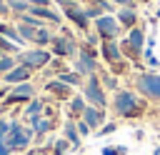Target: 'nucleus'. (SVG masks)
I'll return each instance as SVG.
<instances>
[{
  "mask_svg": "<svg viewBox=\"0 0 160 155\" xmlns=\"http://www.w3.org/2000/svg\"><path fill=\"white\" fill-rule=\"evenodd\" d=\"M30 135H32L30 128H20L18 122H12V130H10V135L5 138L8 150H22V148L30 142Z\"/></svg>",
  "mask_w": 160,
  "mask_h": 155,
  "instance_id": "nucleus-1",
  "label": "nucleus"
},
{
  "mask_svg": "<svg viewBox=\"0 0 160 155\" xmlns=\"http://www.w3.org/2000/svg\"><path fill=\"white\" fill-rule=\"evenodd\" d=\"M138 88H140V92H145L148 98L160 100V75H142V78L138 80Z\"/></svg>",
  "mask_w": 160,
  "mask_h": 155,
  "instance_id": "nucleus-2",
  "label": "nucleus"
},
{
  "mask_svg": "<svg viewBox=\"0 0 160 155\" xmlns=\"http://www.w3.org/2000/svg\"><path fill=\"white\" fill-rule=\"evenodd\" d=\"M85 98L90 100V105H95V108H105V95H102L100 82H98L95 75H90V80H88V85H85Z\"/></svg>",
  "mask_w": 160,
  "mask_h": 155,
  "instance_id": "nucleus-3",
  "label": "nucleus"
},
{
  "mask_svg": "<svg viewBox=\"0 0 160 155\" xmlns=\"http://www.w3.org/2000/svg\"><path fill=\"white\" fill-rule=\"evenodd\" d=\"M115 110H118L120 115H130V112H135V110H138V100H135V95H132V92H118V98H115Z\"/></svg>",
  "mask_w": 160,
  "mask_h": 155,
  "instance_id": "nucleus-4",
  "label": "nucleus"
},
{
  "mask_svg": "<svg viewBox=\"0 0 160 155\" xmlns=\"http://www.w3.org/2000/svg\"><path fill=\"white\" fill-rule=\"evenodd\" d=\"M98 30H100V35L102 38H115L118 35V22L112 20V18H108V15H102V18H98Z\"/></svg>",
  "mask_w": 160,
  "mask_h": 155,
  "instance_id": "nucleus-5",
  "label": "nucleus"
},
{
  "mask_svg": "<svg viewBox=\"0 0 160 155\" xmlns=\"http://www.w3.org/2000/svg\"><path fill=\"white\" fill-rule=\"evenodd\" d=\"M20 60H22L28 68H38V65H45V62L50 60V55L42 52V50H32V52H22Z\"/></svg>",
  "mask_w": 160,
  "mask_h": 155,
  "instance_id": "nucleus-6",
  "label": "nucleus"
},
{
  "mask_svg": "<svg viewBox=\"0 0 160 155\" xmlns=\"http://www.w3.org/2000/svg\"><path fill=\"white\" fill-rule=\"evenodd\" d=\"M62 8H65V12H68V15H70V18H72L80 28H88V25H85V22H88V15H85V12L75 5V2H62Z\"/></svg>",
  "mask_w": 160,
  "mask_h": 155,
  "instance_id": "nucleus-7",
  "label": "nucleus"
},
{
  "mask_svg": "<svg viewBox=\"0 0 160 155\" xmlns=\"http://www.w3.org/2000/svg\"><path fill=\"white\" fill-rule=\"evenodd\" d=\"M30 95H32V85H30V82H22V85H18V88L10 92L8 102H15V100H28Z\"/></svg>",
  "mask_w": 160,
  "mask_h": 155,
  "instance_id": "nucleus-8",
  "label": "nucleus"
},
{
  "mask_svg": "<svg viewBox=\"0 0 160 155\" xmlns=\"http://www.w3.org/2000/svg\"><path fill=\"white\" fill-rule=\"evenodd\" d=\"M28 78H30V68L28 65H20V68L8 72V82H25Z\"/></svg>",
  "mask_w": 160,
  "mask_h": 155,
  "instance_id": "nucleus-9",
  "label": "nucleus"
},
{
  "mask_svg": "<svg viewBox=\"0 0 160 155\" xmlns=\"http://www.w3.org/2000/svg\"><path fill=\"white\" fill-rule=\"evenodd\" d=\"M52 50H55L58 55H70V52L75 50V42L68 40V38H62V40H58V42L52 45Z\"/></svg>",
  "mask_w": 160,
  "mask_h": 155,
  "instance_id": "nucleus-10",
  "label": "nucleus"
},
{
  "mask_svg": "<svg viewBox=\"0 0 160 155\" xmlns=\"http://www.w3.org/2000/svg\"><path fill=\"white\" fill-rule=\"evenodd\" d=\"M82 115H85V122H88L90 128H95V125H100V122H102V112H100V110H95V108H85V112H82Z\"/></svg>",
  "mask_w": 160,
  "mask_h": 155,
  "instance_id": "nucleus-11",
  "label": "nucleus"
},
{
  "mask_svg": "<svg viewBox=\"0 0 160 155\" xmlns=\"http://www.w3.org/2000/svg\"><path fill=\"white\" fill-rule=\"evenodd\" d=\"M125 45H128V48L132 45V50H140V48H142V30H140V28H135V30H132V32L128 35Z\"/></svg>",
  "mask_w": 160,
  "mask_h": 155,
  "instance_id": "nucleus-12",
  "label": "nucleus"
},
{
  "mask_svg": "<svg viewBox=\"0 0 160 155\" xmlns=\"http://www.w3.org/2000/svg\"><path fill=\"white\" fill-rule=\"evenodd\" d=\"M40 110H42V102H38V100H32V102L25 108V115L30 118V122H32V125L40 120V118H38V115H40Z\"/></svg>",
  "mask_w": 160,
  "mask_h": 155,
  "instance_id": "nucleus-13",
  "label": "nucleus"
},
{
  "mask_svg": "<svg viewBox=\"0 0 160 155\" xmlns=\"http://www.w3.org/2000/svg\"><path fill=\"white\" fill-rule=\"evenodd\" d=\"M65 138L72 142V148H78V145H80V132H78L75 122H68V125H65Z\"/></svg>",
  "mask_w": 160,
  "mask_h": 155,
  "instance_id": "nucleus-14",
  "label": "nucleus"
},
{
  "mask_svg": "<svg viewBox=\"0 0 160 155\" xmlns=\"http://www.w3.org/2000/svg\"><path fill=\"white\" fill-rule=\"evenodd\" d=\"M92 68H95L92 58H90L88 52H82V55H80V62H78V72H92Z\"/></svg>",
  "mask_w": 160,
  "mask_h": 155,
  "instance_id": "nucleus-15",
  "label": "nucleus"
},
{
  "mask_svg": "<svg viewBox=\"0 0 160 155\" xmlns=\"http://www.w3.org/2000/svg\"><path fill=\"white\" fill-rule=\"evenodd\" d=\"M102 55H105L108 60H118V58H120V50H118L112 42H105V45H102Z\"/></svg>",
  "mask_w": 160,
  "mask_h": 155,
  "instance_id": "nucleus-16",
  "label": "nucleus"
},
{
  "mask_svg": "<svg viewBox=\"0 0 160 155\" xmlns=\"http://www.w3.org/2000/svg\"><path fill=\"white\" fill-rule=\"evenodd\" d=\"M120 22H125V25L135 22V12H132V10H122V12H120Z\"/></svg>",
  "mask_w": 160,
  "mask_h": 155,
  "instance_id": "nucleus-17",
  "label": "nucleus"
},
{
  "mask_svg": "<svg viewBox=\"0 0 160 155\" xmlns=\"http://www.w3.org/2000/svg\"><path fill=\"white\" fill-rule=\"evenodd\" d=\"M52 125H50V120H38L35 122V132H48Z\"/></svg>",
  "mask_w": 160,
  "mask_h": 155,
  "instance_id": "nucleus-18",
  "label": "nucleus"
},
{
  "mask_svg": "<svg viewBox=\"0 0 160 155\" xmlns=\"http://www.w3.org/2000/svg\"><path fill=\"white\" fill-rule=\"evenodd\" d=\"M60 80H62V82H68V85H78V82H80V78H78V75H72V72H65Z\"/></svg>",
  "mask_w": 160,
  "mask_h": 155,
  "instance_id": "nucleus-19",
  "label": "nucleus"
},
{
  "mask_svg": "<svg viewBox=\"0 0 160 155\" xmlns=\"http://www.w3.org/2000/svg\"><path fill=\"white\" fill-rule=\"evenodd\" d=\"M0 35H8V38H12V40H18V42H20V38L12 32V28H10V25H0Z\"/></svg>",
  "mask_w": 160,
  "mask_h": 155,
  "instance_id": "nucleus-20",
  "label": "nucleus"
},
{
  "mask_svg": "<svg viewBox=\"0 0 160 155\" xmlns=\"http://www.w3.org/2000/svg\"><path fill=\"white\" fill-rule=\"evenodd\" d=\"M10 70H12V60L10 58H2L0 60V72H10Z\"/></svg>",
  "mask_w": 160,
  "mask_h": 155,
  "instance_id": "nucleus-21",
  "label": "nucleus"
},
{
  "mask_svg": "<svg viewBox=\"0 0 160 155\" xmlns=\"http://www.w3.org/2000/svg\"><path fill=\"white\" fill-rule=\"evenodd\" d=\"M125 152H128L125 148H118V150L115 148H102V155H125Z\"/></svg>",
  "mask_w": 160,
  "mask_h": 155,
  "instance_id": "nucleus-22",
  "label": "nucleus"
},
{
  "mask_svg": "<svg viewBox=\"0 0 160 155\" xmlns=\"http://www.w3.org/2000/svg\"><path fill=\"white\" fill-rule=\"evenodd\" d=\"M32 40H38V42H50V35H48V32H45V30H38V32H35V38H32Z\"/></svg>",
  "mask_w": 160,
  "mask_h": 155,
  "instance_id": "nucleus-23",
  "label": "nucleus"
},
{
  "mask_svg": "<svg viewBox=\"0 0 160 155\" xmlns=\"http://www.w3.org/2000/svg\"><path fill=\"white\" fill-rule=\"evenodd\" d=\"M48 88H52V90H55V92H68V88H65V85H62V80H55V82H50V85H48Z\"/></svg>",
  "mask_w": 160,
  "mask_h": 155,
  "instance_id": "nucleus-24",
  "label": "nucleus"
},
{
  "mask_svg": "<svg viewBox=\"0 0 160 155\" xmlns=\"http://www.w3.org/2000/svg\"><path fill=\"white\" fill-rule=\"evenodd\" d=\"M20 32H22L25 38H35V30H32V25H20Z\"/></svg>",
  "mask_w": 160,
  "mask_h": 155,
  "instance_id": "nucleus-25",
  "label": "nucleus"
},
{
  "mask_svg": "<svg viewBox=\"0 0 160 155\" xmlns=\"http://www.w3.org/2000/svg\"><path fill=\"white\" fill-rule=\"evenodd\" d=\"M72 112H85V105H82V100H80V98H75V100H72Z\"/></svg>",
  "mask_w": 160,
  "mask_h": 155,
  "instance_id": "nucleus-26",
  "label": "nucleus"
},
{
  "mask_svg": "<svg viewBox=\"0 0 160 155\" xmlns=\"http://www.w3.org/2000/svg\"><path fill=\"white\" fill-rule=\"evenodd\" d=\"M10 5H12L15 10H25V8H30V2H22V0H12Z\"/></svg>",
  "mask_w": 160,
  "mask_h": 155,
  "instance_id": "nucleus-27",
  "label": "nucleus"
},
{
  "mask_svg": "<svg viewBox=\"0 0 160 155\" xmlns=\"http://www.w3.org/2000/svg\"><path fill=\"white\" fill-rule=\"evenodd\" d=\"M65 148H68V142H65V140L55 142V155H62V152H65Z\"/></svg>",
  "mask_w": 160,
  "mask_h": 155,
  "instance_id": "nucleus-28",
  "label": "nucleus"
},
{
  "mask_svg": "<svg viewBox=\"0 0 160 155\" xmlns=\"http://www.w3.org/2000/svg\"><path fill=\"white\" fill-rule=\"evenodd\" d=\"M112 130H115V125H112V122H110V125H105V128H102V130H100V135H108V132H112Z\"/></svg>",
  "mask_w": 160,
  "mask_h": 155,
  "instance_id": "nucleus-29",
  "label": "nucleus"
},
{
  "mask_svg": "<svg viewBox=\"0 0 160 155\" xmlns=\"http://www.w3.org/2000/svg\"><path fill=\"white\" fill-rule=\"evenodd\" d=\"M0 155H8V145H5V140H0Z\"/></svg>",
  "mask_w": 160,
  "mask_h": 155,
  "instance_id": "nucleus-30",
  "label": "nucleus"
},
{
  "mask_svg": "<svg viewBox=\"0 0 160 155\" xmlns=\"http://www.w3.org/2000/svg\"><path fill=\"white\" fill-rule=\"evenodd\" d=\"M30 155H48V152H45V150H32Z\"/></svg>",
  "mask_w": 160,
  "mask_h": 155,
  "instance_id": "nucleus-31",
  "label": "nucleus"
},
{
  "mask_svg": "<svg viewBox=\"0 0 160 155\" xmlns=\"http://www.w3.org/2000/svg\"><path fill=\"white\" fill-rule=\"evenodd\" d=\"M0 12H5V5H2V0H0Z\"/></svg>",
  "mask_w": 160,
  "mask_h": 155,
  "instance_id": "nucleus-32",
  "label": "nucleus"
}]
</instances>
